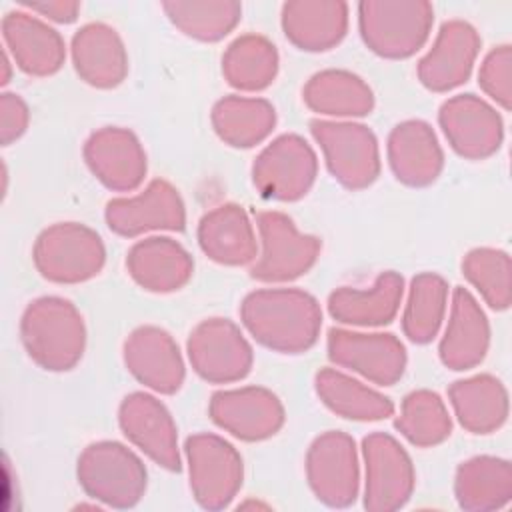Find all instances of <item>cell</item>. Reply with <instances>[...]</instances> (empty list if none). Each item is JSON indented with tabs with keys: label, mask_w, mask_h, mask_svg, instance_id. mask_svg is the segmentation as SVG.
<instances>
[{
	"label": "cell",
	"mask_w": 512,
	"mask_h": 512,
	"mask_svg": "<svg viewBox=\"0 0 512 512\" xmlns=\"http://www.w3.org/2000/svg\"><path fill=\"white\" fill-rule=\"evenodd\" d=\"M162 10L182 34L200 42L222 40L242 18V4L236 0H168Z\"/></svg>",
	"instance_id": "e575fe53"
},
{
	"label": "cell",
	"mask_w": 512,
	"mask_h": 512,
	"mask_svg": "<svg viewBox=\"0 0 512 512\" xmlns=\"http://www.w3.org/2000/svg\"><path fill=\"white\" fill-rule=\"evenodd\" d=\"M210 122L224 144L232 148H252L274 130L276 110L266 98L230 94L212 106Z\"/></svg>",
	"instance_id": "d6a6232c"
},
{
	"label": "cell",
	"mask_w": 512,
	"mask_h": 512,
	"mask_svg": "<svg viewBox=\"0 0 512 512\" xmlns=\"http://www.w3.org/2000/svg\"><path fill=\"white\" fill-rule=\"evenodd\" d=\"M42 278L56 284H80L100 274L106 248L96 230L80 222H58L44 228L32 248Z\"/></svg>",
	"instance_id": "5b68a950"
},
{
	"label": "cell",
	"mask_w": 512,
	"mask_h": 512,
	"mask_svg": "<svg viewBox=\"0 0 512 512\" xmlns=\"http://www.w3.org/2000/svg\"><path fill=\"white\" fill-rule=\"evenodd\" d=\"M482 40L478 30L466 20H446L432 48L418 60L416 74L430 92H448L464 84L474 68Z\"/></svg>",
	"instance_id": "ffe728a7"
},
{
	"label": "cell",
	"mask_w": 512,
	"mask_h": 512,
	"mask_svg": "<svg viewBox=\"0 0 512 512\" xmlns=\"http://www.w3.org/2000/svg\"><path fill=\"white\" fill-rule=\"evenodd\" d=\"M240 320L264 348L280 354H302L318 342L322 310L306 290L260 288L244 296Z\"/></svg>",
	"instance_id": "6da1fadb"
},
{
	"label": "cell",
	"mask_w": 512,
	"mask_h": 512,
	"mask_svg": "<svg viewBox=\"0 0 512 512\" xmlns=\"http://www.w3.org/2000/svg\"><path fill=\"white\" fill-rule=\"evenodd\" d=\"M364 508L370 512L400 510L412 496L416 472L404 446L386 432H370L362 440Z\"/></svg>",
	"instance_id": "30bf717a"
},
{
	"label": "cell",
	"mask_w": 512,
	"mask_h": 512,
	"mask_svg": "<svg viewBox=\"0 0 512 512\" xmlns=\"http://www.w3.org/2000/svg\"><path fill=\"white\" fill-rule=\"evenodd\" d=\"M122 434L154 464L170 472L182 470L178 430L168 408L148 392L126 394L118 408Z\"/></svg>",
	"instance_id": "e0dca14e"
},
{
	"label": "cell",
	"mask_w": 512,
	"mask_h": 512,
	"mask_svg": "<svg viewBox=\"0 0 512 512\" xmlns=\"http://www.w3.org/2000/svg\"><path fill=\"white\" fill-rule=\"evenodd\" d=\"M106 226L122 236L136 238L146 232H182L186 208L180 192L164 178H154L136 196H118L106 202Z\"/></svg>",
	"instance_id": "4fadbf2b"
},
{
	"label": "cell",
	"mask_w": 512,
	"mask_h": 512,
	"mask_svg": "<svg viewBox=\"0 0 512 512\" xmlns=\"http://www.w3.org/2000/svg\"><path fill=\"white\" fill-rule=\"evenodd\" d=\"M280 24L290 44L304 52H326L348 30V4L342 0H290L282 4Z\"/></svg>",
	"instance_id": "4316f807"
},
{
	"label": "cell",
	"mask_w": 512,
	"mask_h": 512,
	"mask_svg": "<svg viewBox=\"0 0 512 512\" xmlns=\"http://www.w3.org/2000/svg\"><path fill=\"white\" fill-rule=\"evenodd\" d=\"M26 10H30L32 14H40L52 22L58 24H70L78 18L80 12V2H72V0H42V2H20Z\"/></svg>",
	"instance_id": "60d3db41"
},
{
	"label": "cell",
	"mask_w": 512,
	"mask_h": 512,
	"mask_svg": "<svg viewBox=\"0 0 512 512\" xmlns=\"http://www.w3.org/2000/svg\"><path fill=\"white\" fill-rule=\"evenodd\" d=\"M184 454L194 500L204 510L226 508L242 488L240 452L218 434L198 432L186 438Z\"/></svg>",
	"instance_id": "ba28073f"
},
{
	"label": "cell",
	"mask_w": 512,
	"mask_h": 512,
	"mask_svg": "<svg viewBox=\"0 0 512 512\" xmlns=\"http://www.w3.org/2000/svg\"><path fill=\"white\" fill-rule=\"evenodd\" d=\"M76 476L86 496L118 510L136 506L148 484L140 456L116 440L88 444L78 456Z\"/></svg>",
	"instance_id": "277c9868"
},
{
	"label": "cell",
	"mask_w": 512,
	"mask_h": 512,
	"mask_svg": "<svg viewBox=\"0 0 512 512\" xmlns=\"http://www.w3.org/2000/svg\"><path fill=\"white\" fill-rule=\"evenodd\" d=\"M304 104L322 116L360 118L372 112V88L350 70L328 68L312 74L302 88Z\"/></svg>",
	"instance_id": "4dcf8cb0"
},
{
	"label": "cell",
	"mask_w": 512,
	"mask_h": 512,
	"mask_svg": "<svg viewBox=\"0 0 512 512\" xmlns=\"http://www.w3.org/2000/svg\"><path fill=\"white\" fill-rule=\"evenodd\" d=\"M310 134L324 154L332 178L348 190L368 188L380 176V150L376 134L360 122H310Z\"/></svg>",
	"instance_id": "52a82bcc"
},
{
	"label": "cell",
	"mask_w": 512,
	"mask_h": 512,
	"mask_svg": "<svg viewBox=\"0 0 512 512\" xmlns=\"http://www.w3.org/2000/svg\"><path fill=\"white\" fill-rule=\"evenodd\" d=\"M490 346V324L468 288L456 286L450 302V316L438 344V356L450 370L476 368Z\"/></svg>",
	"instance_id": "603a6c76"
},
{
	"label": "cell",
	"mask_w": 512,
	"mask_h": 512,
	"mask_svg": "<svg viewBox=\"0 0 512 512\" xmlns=\"http://www.w3.org/2000/svg\"><path fill=\"white\" fill-rule=\"evenodd\" d=\"M306 480L312 494L330 508H348L360 490L356 442L340 430L322 432L306 452Z\"/></svg>",
	"instance_id": "7c38bea8"
},
{
	"label": "cell",
	"mask_w": 512,
	"mask_h": 512,
	"mask_svg": "<svg viewBox=\"0 0 512 512\" xmlns=\"http://www.w3.org/2000/svg\"><path fill=\"white\" fill-rule=\"evenodd\" d=\"M454 494L462 510H500L512 500V466L500 456H474L456 468Z\"/></svg>",
	"instance_id": "f546056e"
},
{
	"label": "cell",
	"mask_w": 512,
	"mask_h": 512,
	"mask_svg": "<svg viewBox=\"0 0 512 512\" xmlns=\"http://www.w3.org/2000/svg\"><path fill=\"white\" fill-rule=\"evenodd\" d=\"M76 74L94 88H116L128 74V54L120 34L104 22H88L70 42Z\"/></svg>",
	"instance_id": "d4e9b609"
},
{
	"label": "cell",
	"mask_w": 512,
	"mask_h": 512,
	"mask_svg": "<svg viewBox=\"0 0 512 512\" xmlns=\"http://www.w3.org/2000/svg\"><path fill=\"white\" fill-rule=\"evenodd\" d=\"M278 50L262 34H242L222 54V74L240 92L268 88L278 74Z\"/></svg>",
	"instance_id": "836d02e7"
},
{
	"label": "cell",
	"mask_w": 512,
	"mask_h": 512,
	"mask_svg": "<svg viewBox=\"0 0 512 512\" xmlns=\"http://www.w3.org/2000/svg\"><path fill=\"white\" fill-rule=\"evenodd\" d=\"M30 120V110L26 102L14 94V92H2L0 94V142L2 146H10L14 140H18Z\"/></svg>",
	"instance_id": "ab89813d"
},
{
	"label": "cell",
	"mask_w": 512,
	"mask_h": 512,
	"mask_svg": "<svg viewBox=\"0 0 512 512\" xmlns=\"http://www.w3.org/2000/svg\"><path fill=\"white\" fill-rule=\"evenodd\" d=\"M192 370L210 384H232L250 374L254 352L242 330L228 318H206L186 342Z\"/></svg>",
	"instance_id": "8fae6325"
},
{
	"label": "cell",
	"mask_w": 512,
	"mask_h": 512,
	"mask_svg": "<svg viewBox=\"0 0 512 512\" xmlns=\"http://www.w3.org/2000/svg\"><path fill=\"white\" fill-rule=\"evenodd\" d=\"M82 156L94 178L112 192H132L146 176V152L138 136L122 126H104L92 132Z\"/></svg>",
	"instance_id": "ac0fdd59"
},
{
	"label": "cell",
	"mask_w": 512,
	"mask_h": 512,
	"mask_svg": "<svg viewBox=\"0 0 512 512\" xmlns=\"http://www.w3.org/2000/svg\"><path fill=\"white\" fill-rule=\"evenodd\" d=\"M434 8L426 0H362L358 30L374 54L388 60L414 56L428 40Z\"/></svg>",
	"instance_id": "3957f363"
},
{
	"label": "cell",
	"mask_w": 512,
	"mask_h": 512,
	"mask_svg": "<svg viewBox=\"0 0 512 512\" xmlns=\"http://www.w3.org/2000/svg\"><path fill=\"white\" fill-rule=\"evenodd\" d=\"M202 252L222 266H246L258 256L256 230L240 204L226 202L206 212L198 222Z\"/></svg>",
	"instance_id": "484cf974"
},
{
	"label": "cell",
	"mask_w": 512,
	"mask_h": 512,
	"mask_svg": "<svg viewBox=\"0 0 512 512\" xmlns=\"http://www.w3.org/2000/svg\"><path fill=\"white\" fill-rule=\"evenodd\" d=\"M314 390L328 410L346 420L376 422L394 416V402L388 396L336 368H320Z\"/></svg>",
	"instance_id": "1f68e13d"
},
{
	"label": "cell",
	"mask_w": 512,
	"mask_h": 512,
	"mask_svg": "<svg viewBox=\"0 0 512 512\" xmlns=\"http://www.w3.org/2000/svg\"><path fill=\"white\" fill-rule=\"evenodd\" d=\"M512 48L510 44L494 46L482 60L478 70V86L502 110L512 106Z\"/></svg>",
	"instance_id": "f35d334b"
},
{
	"label": "cell",
	"mask_w": 512,
	"mask_h": 512,
	"mask_svg": "<svg viewBox=\"0 0 512 512\" xmlns=\"http://www.w3.org/2000/svg\"><path fill=\"white\" fill-rule=\"evenodd\" d=\"M260 244L258 256L250 264V276L258 282H290L306 274L318 260L322 240L304 234L294 220L278 210L254 214Z\"/></svg>",
	"instance_id": "8992f818"
},
{
	"label": "cell",
	"mask_w": 512,
	"mask_h": 512,
	"mask_svg": "<svg viewBox=\"0 0 512 512\" xmlns=\"http://www.w3.org/2000/svg\"><path fill=\"white\" fill-rule=\"evenodd\" d=\"M438 124L450 148L466 160L496 154L504 140V122L492 104L476 94H456L442 102Z\"/></svg>",
	"instance_id": "2e32d148"
},
{
	"label": "cell",
	"mask_w": 512,
	"mask_h": 512,
	"mask_svg": "<svg viewBox=\"0 0 512 512\" xmlns=\"http://www.w3.org/2000/svg\"><path fill=\"white\" fill-rule=\"evenodd\" d=\"M318 174L314 148L300 134H280L252 164V182L266 200L296 202L304 198Z\"/></svg>",
	"instance_id": "9c48e42d"
},
{
	"label": "cell",
	"mask_w": 512,
	"mask_h": 512,
	"mask_svg": "<svg viewBox=\"0 0 512 512\" xmlns=\"http://www.w3.org/2000/svg\"><path fill=\"white\" fill-rule=\"evenodd\" d=\"M208 414L218 428L244 442L274 436L286 420L280 398L264 386L218 390L210 396Z\"/></svg>",
	"instance_id": "9a60e30c"
},
{
	"label": "cell",
	"mask_w": 512,
	"mask_h": 512,
	"mask_svg": "<svg viewBox=\"0 0 512 512\" xmlns=\"http://www.w3.org/2000/svg\"><path fill=\"white\" fill-rule=\"evenodd\" d=\"M404 278L386 270L376 276L370 288L340 286L328 296V314L348 326H384L390 324L402 304Z\"/></svg>",
	"instance_id": "83f0119b"
},
{
	"label": "cell",
	"mask_w": 512,
	"mask_h": 512,
	"mask_svg": "<svg viewBox=\"0 0 512 512\" xmlns=\"http://www.w3.org/2000/svg\"><path fill=\"white\" fill-rule=\"evenodd\" d=\"M394 428L414 446L432 448L452 434V418L440 394L420 388L404 396Z\"/></svg>",
	"instance_id": "8d00e7d4"
},
{
	"label": "cell",
	"mask_w": 512,
	"mask_h": 512,
	"mask_svg": "<svg viewBox=\"0 0 512 512\" xmlns=\"http://www.w3.org/2000/svg\"><path fill=\"white\" fill-rule=\"evenodd\" d=\"M326 350L332 364L352 370L378 386L396 384L408 362L404 344L390 332L330 328Z\"/></svg>",
	"instance_id": "5bb4252c"
},
{
	"label": "cell",
	"mask_w": 512,
	"mask_h": 512,
	"mask_svg": "<svg viewBox=\"0 0 512 512\" xmlns=\"http://www.w3.org/2000/svg\"><path fill=\"white\" fill-rule=\"evenodd\" d=\"M20 340L30 360L42 370L68 372L86 348L84 318L70 300L40 296L22 312Z\"/></svg>",
	"instance_id": "7a4b0ae2"
},
{
	"label": "cell",
	"mask_w": 512,
	"mask_h": 512,
	"mask_svg": "<svg viewBox=\"0 0 512 512\" xmlns=\"http://www.w3.org/2000/svg\"><path fill=\"white\" fill-rule=\"evenodd\" d=\"M2 38L16 66L30 76H52L66 60V46L60 32L32 12H6L2 18Z\"/></svg>",
	"instance_id": "44dd1931"
},
{
	"label": "cell",
	"mask_w": 512,
	"mask_h": 512,
	"mask_svg": "<svg viewBox=\"0 0 512 512\" xmlns=\"http://www.w3.org/2000/svg\"><path fill=\"white\" fill-rule=\"evenodd\" d=\"M448 308V282L436 272L412 278L402 312V332L414 344H428L438 334Z\"/></svg>",
	"instance_id": "d590c367"
},
{
	"label": "cell",
	"mask_w": 512,
	"mask_h": 512,
	"mask_svg": "<svg viewBox=\"0 0 512 512\" xmlns=\"http://www.w3.org/2000/svg\"><path fill=\"white\" fill-rule=\"evenodd\" d=\"M448 400L460 426L470 434H492L508 418V390L492 374H476L452 382Z\"/></svg>",
	"instance_id": "f1b7e54d"
},
{
	"label": "cell",
	"mask_w": 512,
	"mask_h": 512,
	"mask_svg": "<svg viewBox=\"0 0 512 512\" xmlns=\"http://www.w3.org/2000/svg\"><path fill=\"white\" fill-rule=\"evenodd\" d=\"M122 358L126 370L158 394H176L184 384L186 366L178 342L160 326L134 328L124 340Z\"/></svg>",
	"instance_id": "d6986e66"
},
{
	"label": "cell",
	"mask_w": 512,
	"mask_h": 512,
	"mask_svg": "<svg viewBox=\"0 0 512 512\" xmlns=\"http://www.w3.org/2000/svg\"><path fill=\"white\" fill-rule=\"evenodd\" d=\"M386 156L394 178L412 188H426L444 168V152L432 126L424 120H404L392 128Z\"/></svg>",
	"instance_id": "7402d4cb"
},
{
	"label": "cell",
	"mask_w": 512,
	"mask_h": 512,
	"mask_svg": "<svg viewBox=\"0 0 512 512\" xmlns=\"http://www.w3.org/2000/svg\"><path fill=\"white\" fill-rule=\"evenodd\" d=\"M464 278L480 292L492 310H508L512 302V264L500 248H472L462 258Z\"/></svg>",
	"instance_id": "74e56055"
},
{
	"label": "cell",
	"mask_w": 512,
	"mask_h": 512,
	"mask_svg": "<svg viewBox=\"0 0 512 512\" xmlns=\"http://www.w3.org/2000/svg\"><path fill=\"white\" fill-rule=\"evenodd\" d=\"M126 270L146 292L168 294L188 284L194 260L180 242L168 236H148L130 246Z\"/></svg>",
	"instance_id": "cb8c5ba5"
}]
</instances>
